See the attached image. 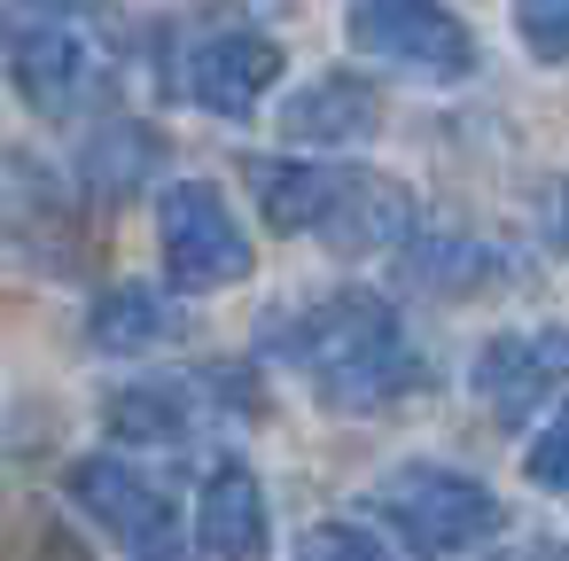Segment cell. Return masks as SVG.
<instances>
[{
  "instance_id": "cell-11",
  "label": "cell",
  "mask_w": 569,
  "mask_h": 561,
  "mask_svg": "<svg viewBox=\"0 0 569 561\" xmlns=\"http://www.w3.org/2000/svg\"><path fill=\"white\" fill-rule=\"evenodd\" d=\"M242 180H250L258 211H266L281 234H320V219H328V203H336V188H343L336 164H297V157H250Z\"/></svg>"
},
{
  "instance_id": "cell-6",
  "label": "cell",
  "mask_w": 569,
  "mask_h": 561,
  "mask_svg": "<svg viewBox=\"0 0 569 561\" xmlns=\"http://www.w3.org/2000/svg\"><path fill=\"white\" fill-rule=\"evenodd\" d=\"M561 382H569V328H515V335H491L476 351V398L499 421H522Z\"/></svg>"
},
{
  "instance_id": "cell-8",
  "label": "cell",
  "mask_w": 569,
  "mask_h": 561,
  "mask_svg": "<svg viewBox=\"0 0 569 561\" xmlns=\"http://www.w3.org/2000/svg\"><path fill=\"white\" fill-rule=\"evenodd\" d=\"M320 242L336 258H382V250H406L413 242V196L382 172H343L328 219H320Z\"/></svg>"
},
{
  "instance_id": "cell-14",
  "label": "cell",
  "mask_w": 569,
  "mask_h": 561,
  "mask_svg": "<svg viewBox=\"0 0 569 561\" xmlns=\"http://www.w3.org/2000/svg\"><path fill=\"white\" fill-rule=\"evenodd\" d=\"M203 390L211 382H126L102 405V421H110L118 444H180L203 413Z\"/></svg>"
},
{
  "instance_id": "cell-4",
  "label": "cell",
  "mask_w": 569,
  "mask_h": 561,
  "mask_svg": "<svg viewBox=\"0 0 569 561\" xmlns=\"http://www.w3.org/2000/svg\"><path fill=\"white\" fill-rule=\"evenodd\" d=\"M375 514L413 545V553H468L499 530V499L491 483L460 475V468H437V460H406L375 483Z\"/></svg>"
},
{
  "instance_id": "cell-13",
  "label": "cell",
  "mask_w": 569,
  "mask_h": 561,
  "mask_svg": "<svg viewBox=\"0 0 569 561\" xmlns=\"http://www.w3.org/2000/svg\"><path fill=\"white\" fill-rule=\"evenodd\" d=\"M203 545L219 553V561H266V491H258V475L250 468H211V483H203Z\"/></svg>"
},
{
  "instance_id": "cell-15",
  "label": "cell",
  "mask_w": 569,
  "mask_h": 561,
  "mask_svg": "<svg viewBox=\"0 0 569 561\" xmlns=\"http://www.w3.org/2000/svg\"><path fill=\"white\" fill-rule=\"evenodd\" d=\"M149 172H157V133L133 126V118H102V126L79 141V180H87L94 196H133Z\"/></svg>"
},
{
  "instance_id": "cell-17",
  "label": "cell",
  "mask_w": 569,
  "mask_h": 561,
  "mask_svg": "<svg viewBox=\"0 0 569 561\" xmlns=\"http://www.w3.org/2000/svg\"><path fill=\"white\" fill-rule=\"evenodd\" d=\"M515 40L538 63H569V0H515Z\"/></svg>"
},
{
  "instance_id": "cell-20",
  "label": "cell",
  "mask_w": 569,
  "mask_h": 561,
  "mask_svg": "<svg viewBox=\"0 0 569 561\" xmlns=\"http://www.w3.org/2000/svg\"><path fill=\"white\" fill-rule=\"evenodd\" d=\"M126 553H133V561H196V545L180 538V522H157V530H149V538H133Z\"/></svg>"
},
{
  "instance_id": "cell-5",
  "label": "cell",
  "mask_w": 569,
  "mask_h": 561,
  "mask_svg": "<svg viewBox=\"0 0 569 561\" xmlns=\"http://www.w3.org/2000/svg\"><path fill=\"white\" fill-rule=\"evenodd\" d=\"M157 242H164V273L180 297H211V289H234L250 273V242L227 211V196L211 180H172L164 203H157Z\"/></svg>"
},
{
  "instance_id": "cell-1",
  "label": "cell",
  "mask_w": 569,
  "mask_h": 561,
  "mask_svg": "<svg viewBox=\"0 0 569 561\" xmlns=\"http://www.w3.org/2000/svg\"><path fill=\"white\" fill-rule=\"evenodd\" d=\"M273 343L312 374L320 405H336V413H382L390 398H406L421 382V359H413L398 312L367 289H336V297L305 304L289 328H273Z\"/></svg>"
},
{
  "instance_id": "cell-12",
  "label": "cell",
  "mask_w": 569,
  "mask_h": 561,
  "mask_svg": "<svg viewBox=\"0 0 569 561\" xmlns=\"http://www.w3.org/2000/svg\"><path fill=\"white\" fill-rule=\"evenodd\" d=\"M180 328H188L180 297H164V289H149V281H118V289H110V297L87 312V335H94V351H118V359L164 351Z\"/></svg>"
},
{
  "instance_id": "cell-9",
  "label": "cell",
  "mask_w": 569,
  "mask_h": 561,
  "mask_svg": "<svg viewBox=\"0 0 569 561\" xmlns=\"http://www.w3.org/2000/svg\"><path fill=\"white\" fill-rule=\"evenodd\" d=\"M375 126H382V102H375V87H367V79H343V71H328V79H312V87H297V94L281 102V133H289L297 149L367 141Z\"/></svg>"
},
{
  "instance_id": "cell-19",
  "label": "cell",
  "mask_w": 569,
  "mask_h": 561,
  "mask_svg": "<svg viewBox=\"0 0 569 561\" xmlns=\"http://www.w3.org/2000/svg\"><path fill=\"white\" fill-rule=\"evenodd\" d=\"M297 561H382V545L367 530H351V522H320V530H305Z\"/></svg>"
},
{
  "instance_id": "cell-21",
  "label": "cell",
  "mask_w": 569,
  "mask_h": 561,
  "mask_svg": "<svg viewBox=\"0 0 569 561\" xmlns=\"http://www.w3.org/2000/svg\"><path fill=\"white\" fill-rule=\"evenodd\" d=\"M561 561H569V553H561Z\"/></svg>"
},
{
  "instance_id": "cell-7",
  "label": "cell",
  "mask_w": 569,
  "mask_h": 561,
  "mask_svg": "<svg viewBox=\"0 0 569 561\" xmlns=\"http://www.w3.org/2000/svg\"><path fill=\"white\" fill-rule=\"evenodd\" d=\"M281 79V48L266 32H211L196 56H188V102L211 110V118H250Z\"/></svg>"
},
{
  "instance_id": "cell-18",
  "label": "cell",
  "mask_w": 569,
  "mask_h": 561,
  "mask_svg": "<svg viewBox=\"0 0 569 561\" xmlns=\"http://www.w3.org/2000/svg\"><path fill=\"white\" fill-rule=\"evenodd\" d=\"M522 468H530L538 491H569V405L530 437V460H522Z\"/></svg>"
},
{
  "instance_id": "cell-3",
  "label": "cell",
  "mask_w": 569,
  "mask_h": 561,
  "mask_svg": "<svg viewBox=\"0 0 569 561\" xmlns=\"http://www.w3.org/2000/svg\"><path fill=\"white\" fill-rule=\"evenodd\" d=\"M343 40H351V56H367L398 79H429V87H460L476 71V40L445 0H351Z\"/></svg>"
},
{
  "instance_id": "cell-16",
  "label": "cell",
  "mask_w": 569,
  "mask_h": 561,
  "mask_svg": "<svg viewBox=\"0 0 569 561\" xmlns=\"http://www.w3.org/2000/svg\"><path fill=\"white\" fill-rule=\"evenodd\" d=\"M398 266H406L413 289H437V297H445V289H476V281H491V250H483V242H460V234L406 242Z\"/></svg>"
},
{
  "instance_id": "cell-2",
  "label": "cell",
  "mask_w": 569,
  "mask_h": 561,
  "mask_svg": "<svg viewBox=\"0 0 569 561\" xmlns=\"http://www.w3.org/2000/svg\"><path fill=\"white\" fill-rule=\"evenodd\" d=\"M17 87L40 118H79L118 79V17L102 0H17L9 17Z\"/></svg>"
},
{
  "instance_id": "cell-10",
  "label": "cell",
  "mask_w": 569,
  "mask_h": 561,
  "mask_svg": "<svg viewBox=\"0 0 569 561\" xmlns=\"http://www.w3.org/2000/svg\"><path fill=\"white\" fill-rule=\"evenodd\" d=\"M71 499H79V507H87V514H94L102 530H118L126 545H133V538H149L157 522H172L164 491H157V483H149L141 468L110 460V452H102V460H79V468H71Z\"/></svg>"
}]
</instances>
